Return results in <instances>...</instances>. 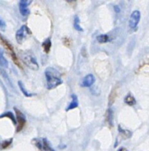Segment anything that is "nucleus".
<instances>
[{
    "mask_svg": "<svg viewBox=\"0 0 149 151\" xmlns=\"http://www.w3.org/2000/svg\"><path fill=\"white\" fill-rule=\"evenodd\" d=\"M45 76L46 79L47 88L48 90L54 89L58 86L63 83L61 75L57 69L53 67H48L46 69Z\"/></svg>",
    "mask_w": 149,
    "mask_h": 151,
    "instance_id": "obj_1",
    "label": "nucleus"
},
{
    "mask_svg": "<svg viewBox=\"0 0 149 151\" xmlns=\"http://www.w3.org/2000/svg\"><path fill=\"white\" fill-rule=\"evenodd\" d=\"M0 44H1V45H2L3 47L5 48V50H7L9 53H10V56H11L12 59H13V62L16 63V66H19L20 69H22V65L21 64L19 58H18V57L16 56V52H15L14 50H13V46H12L11 44H10V43H9L8 41H7V40H6L5 38H4V37L1 35V34H0Z\"/></svg>",
    "mask_w": 149,
    "mask_h": 151,
    "instance_id": "obj_2",
    "label": "nucleus"
},
{
    "mask_svg": "<svg viewBox=\"0 0 149 151\" xmlns=\"http://www.w3.org/2000/svg\"><path fill=\"white\" fill-rule=\"evenodd\" d=\"M32 144L40 151H55L50 145L46 138H35L32 139Z\"/></svg>",
    "mask_w": 149,
    "mask_h": 151,
    "instance_id": "obj_3",
    "label": "nucleus"
},
{
    "mask_svg": "<svg viewBox=\"0 0 149 151\" xmlns=\"http://www.w3.org/2000/svg\"><path fill=\"white\" fill-rule=\"evenodd\" d=\"M23 60L25 64L28 67L32 69V70L37 71L39 69V65H38V61H37L36 58L31 53L30 54H24L23 57Z\"/></svg>",
    "mask_w": 149,
    "mask_h": 151,
    "instance_id": "obj_4",
    "label": "nucleus"
},
{
    "mask_svg": "<svg viewBox=\"0 0 149 151\" xmlns=\"http://www.w3.org/2000/svg\"><path fill=\"white\" fill-rule=\"evenodd\" d=\"M14 111L16 112V119H17L18 122V126L17 128H16V133H19L21 131L22 129L24 128V127L25 126V124H26V116L19 109H18L17 108L14 107Z\"/></svg>",
    "mask_w": 149,
    "mask_h": 151,
    "instance_id": "obj_5",
    "label": "nucleus"
},
{
    "mask_svg": "<svg viewBox=\"0 0 149 151\" xmlns=\"http://www.w3.org/2000/svg\"><path fill=\"white\" fill-rule=\"evenodd\" d=\"M32 32H31L30 29L27 27L26 25H23V26L21 27V28L19 29H18L17 32L16 33V41L19 44H21L23 42L24 39L26 38V36L27 35H31Z\"/></svg>",
    "mask_w": 149,
    "mask_h": 151,
    "instance_id": "obj_6",
    "label": "nucleus"
},
{
    "mask_svg": "<svg viewBox=\"0 0 149 151\" xmlns=\"http://www.w3.org/2000/svg\"><path fill=\"white\" fill-rule=\"evenodd\" d=\"M140 12L139 10H134L130 16V19H129V27L132 29H135V27H137L138 23L140 22Z\"/></svg>",
    "mask_w": 149,
    "mask_h": 151,
    "instance_id": "obj_7",
    "label": "nucleus"
},
{
    "mask_svg": "<svg viewBox=\"0 0 149 151\" xmlns=\"http://www.w3.org/2000/svg\"><path fill=\"white\" fill-rule=\"evenodd\" d=\"M32 3V1H26V0H21L19 3V8L20 13L23 16H26L29 14V10L28 5Z\"/></svg>",
    "mask_w": 149,
    "mask_h": 151,
    "instance_id": "obj_8",
    "label": "nucleus"
},
{
    "mask_svg": "<svg viewBox=\"0 0 149 151\" xmlns=\"http://www.w3.org/2000/svg\"><path fill=\"white\" fill-rule=\"evenodd\" d=\"M95 82V78L92 74H89V75H86L84 78L83 81H82V83H81V86L82 87H91L93 84Z\"/></svg>",
    "mask_w": 149,
    "mask_h": 151,
    "instance_id": "obj_9",
    "label": "nucleus"
},
{
    "mask_svg": "<svg viewBox=\"0 0 149 151\" xmlns=\"http://www.w3.org/2000/svg\"><path fill=\"white\" fill-rule=\"evenodd\" d=\"M71 103H70V104L68 105V106L67 107V109H66V111H68L70 110H72V109H76V108L78 107V106H79V101H78V97L76 95V94H71Z\"/></svg>",
    "mask_w": 149,
    "mask_h": 151,
    "instance_id": "obj_10",
    "label": "nucleus"
},
{
    "mask_svg": "<svg viewBox=\"0 0 149 151\" xmlns=\"http://www.w3.org/2000/svg\"><path fill=\"white\" fill-rule=\"evenodd\" d=\"M106 122L110 127H113V111L108 109L106 111Z\"/></svg>",
    "mask_w": 149,
    "mask_h": 151,
    "instance_id": "obj_11",
    "label": "nucleus"
},
{
    "mask_svg": "<svg viewBox=\"0 0 149 151\" xmlns=\"http://www.w3.org/2000/svg\"><path fill=\"white\" fill-rule=\"evenodd\" d=\"M124 102L126 105L129 106H133L136 104V100H135V97L131 93H129L126 96V97L124 98Z\"/></svg>",
    "mask_w": 149,
    "mask_h": 151,
    "instance_id": "obj_12",
    "label": "nucleus"
},
{
    "mask_svg": "<svg viewBox=\"0 0 149 151\" xmlns=\"http://www.w3.org/2000/svg\"><path fill=\"white\" fill-rule=\"evenodd\" d=\"M117 96H118V88L115 87V88H113V90L111 91V93H110V97H109V106H110V107L113 104V103H114Z\"/></svg>",
    "mask_w": 149,
    "mask_h": 151,
    "instance_id": "obj_13",
    "label": "nucleus"
},
{
    "mask_svg": "<svg viewBox=\"0 0 149 151\" xmlns=\"http://www.w3.org/2000/svg\"><path fill=\"white\" fill-rule=\"evenodd\" d=\"M51 41L50 38H47L42 43V48L44 52L48 54L50 52V50H51Z\"/></svg>",
    "mask_w": 149,
    "mask_h": 151,
    "instance_id": "obj_14",
    "label": "nucleus"
},
{
    "mask_svg": "<svg viewBox=\"0 0 149 151\" xmlns=\"http://www.w3.org/2000/svg\"><path fill=\"white\" fill-rule=\"evenodd\" d=\"M118 131L119 133H120V136L123 137L122 139H124L129 138V137H131V135H132V133H131L130 131H127V130L122 129L120 125L118 126Z\"/></svg>",
    "mask_w": 149,
    "mask_h": 151,
    "instance_id": "obj_15",
    "label": "nucleus"
},
{
    "mask_svg": "<svg viewBox=\"0 0 149 151\" xmlns=\"http://www.w3.org/2000/svg\"><path fill=\"white\" fill-rule=\"evenodd\" d=\"M13 141V139L10 138L9 139L4 140V141L1 142H0V150H4V149L10 147V146L11 145Z\"/></svg>",
    "mask_w": 149,
    "mask_h": 151,
    "instance_id": "obj_16",
    "label": "nucleus"
},
{
    "mask_svg": "<svg viewBox=\"0 0 149 151\" xmlns=\"http://www.w3.org/2000/svg\"><path fill=\"white\" fill-rule=\"evenodd\" d=\"M73 27L75 29L79 32H82L83 31V28L80 26V20L78 16H74V20H73Z\"/></svg>",
    "mask_w": 149,
    "mask_h": 151,
    "instance_id": "obj_17",
    "label": "nucleus"
},
{
    "mask_svg": "<svg viewBox=\"0 0 149 151\" xmlns=\"http://www.w3.org/2000/svg\"><path fill=\"white\" fill-rule=\"evenodd\" d=\"M3 117L9 118V119H10V120L13 122V124H14V125H16V124H17L16 123V118H15L14 115H13V114L12 113L11 111H7L0 116V119H1V118H3Z\"/></svg>",
    "mask_w": 149,
    "mask_h": 151,
    "instance_id": "obj_18",
    "label": "nucleus"
},
{
    "mask_svg": "<svg viewBox=\"0 0 149 151\" xmlns=\"http://www.w3.org/2000/svg\"><path fill=\"white\" fill-rule=\"evenodd\" d=\"M18 85H19V87L20 88V90L21 91V92L23 93V94L25 96V97H30L33 95L32 94H30V93H29L27 91H26V88H25V87H24V86L23 83H22L21 81H19V82H18Z\"/></svg>",
    "mask_w": 149,
    "mask_h": 151,
    "instance_id": "obj_19",
    "label": "nucleus"
},
{
    "mask_svg": "<svg viewBox=\"0 0 149 151\" xmlns=\"http://www.w3.org/2000/svg\"><path fill=\"white\" fill-rule=\"evenodd\" d=\"M0 66L4 68H7L8 66V61L4 58V52L1 50H0Z\"/></svg>",
    "mask_w": 149,
    "mask_h": 151,
    "instance_id": "obj_20",
    "label": "nucleus"
},
{
    "mask_svg": "<svg viewBox=\"0 0 149 151\" xmlns=\"http://www.w3.org/2000/svg\"><path fill=\"white\" fill-rule=\"evenodd\" d=\"M97 41H98L101 44H104V43L108 42L110 38H109V36L107 35V34H101V35H98L96 37Z\"/></svg>",
    "mask_w": 149,
    "mask_h": 151,
    "instance_id": "obj_21",
    "label": "nucleus"
},
{
    "mask_svg": "<svg viewBox=\"0 0 149 151\" xmlns=\"http://www.w3.org/2000/svg\"><path fill=\"white\" fill-rule=\"evenodd\" d=\"M5 28V23L4 22V21L0 18V29H1L2 30H4V29Z\"/></svg>",
    "mask_w": 149,
    "mask_h": 151,
    "instance_id": "obj_22",
    "label": "nucleus"
},
{
    "mask_svg": "<svg viewBox=\"0 0 149 151\" xmlns=\"http://www.w3.org/2000/svg\"><path fill=\"white\" fill-rule=\"evenodd\" d=\"M114 10H115V13H119V12H120V7H119L118 5H115L114 6Z\"/></svg>",
    "mask_w": 149,
    "mask_h": 151,
    "instance_id": "obj_23",
    "label": "nucleus"
},
{
    "mask_svg": "<svg viewBox=\"0 0 149 151\" xmlns=\"http://www.w3.org/2000/svg\"><path fill=\"white\" fill-rule=\"evenodd\" d=\"M118 151H129V150H128L126 148H125V147H120V149H118Z\"/></svg>",
    "mask_w": 149,
    "mask_h": 151,
    "instance_id": "obj_24",
    "label": "nucleus"
}]
</instances>
